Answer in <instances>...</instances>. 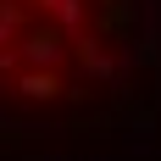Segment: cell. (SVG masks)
<instances>
[{
	"mask_svg": "<svg viewBox=\"0 0 161 161\" xmlns=\"http://www.w3.org/2000/svg\"><path fill=\"white\" fill-rule=\"evenodd\" d=\"M161 128V0H0V161H145Z\"/></svg>",
	"mask_w": 161,
	"mask_h": 161,
	"instance_id": "obj_1",
	"label": "cell"
}]
</instances>
